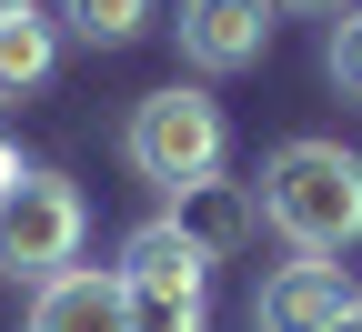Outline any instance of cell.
I'll return each instance as SVG.
<instances>
[{
  "label": "cell",
  "instance_id": "6da1fadb",
  "mask_svg": "<svg viewBox=\"0 0 362 332\" xmlns=\"http://www.w3.org/2000/svg\"><path fill=\"white\" fill-rule=\"evenodd\" d=\"M252 202L302 262H332V252L362 242V151H342V141H282L262 161Z\"/></svg>",
  "mask_w": 362,
  "mask_h": 332
},
{
  "label": "cell",
  "instance_id": "7a4b0ae2",
  "mask_svg": "<svg viewBox=\"0 0 362 332\" xmlns=\"http://www.w3.org/2000/svg\"><path fill=\"white\" fill-rule=\"evenodd\" d=\"M221 101L211 91H151V101H131V121H121V151H131V171L151 181V192H192V181H211L221 171Z\"/></svg>",
  "mask_w": 362,
  "mask_h": 332
},
{
  "label": "cell",
  "instance_id": "9c48e42d",
  "mask_svg": "<svg viewBox=\"0 0 362 332\" xmlns=\"http://www.w3.org/2000/svg\"><path fill=\"white\" fill-rule=\"evenodd\" d=\"M51 61H61V40H51V21H40V11L0 21V91H11V101H21V91H40V81H51Z\"/></svg>",
  "mask_w": 362,
  "mask_h": 332
},
{
  "label": "cell",
  "instance_id": "5b68a950",
  "mask_svg": "<svg viewBox=\"0 0 362 332\" xmlns=\"http://www.w3.org/2000/svg\"><path fill=\"white\" fill-rule=\"evenodd\" d=\"M121 282H131V302H202V282H211V252L192 242V231H181L171 212L161 222H141L121 242V262H111Z\"/></svg>",
  "mask_w": 362,
  "mask_h": 332
},
{
  "label": "cell",
  "instance_id": "3957f363",
  "mask_svg": "<svg viewBox=\"0 0 362 332\" xmlns=\"http://www.w3.org/2000/svg\"><path fill=\"white\" fill-rule=\"evenodd\" d=\"M81 231H90V212H81V192L61 171L21 161V181H0V272H11V282L71 272L81 262Z\"/></svg>",
  "mask_w": 362,
  "mask_h": 332
},
{
  "label": "cell",
  "instance_id": "277c9868",
  "mask_svg": "<svg viewBox=\"0 0 362 332\" xmlns=\"http://www.w3.org/2000/svg\"><path fill=\"white\" fill-rule=\"evenodd\" d=\"M171 30H181L192 71H252L272 51V0H181Z\"/></svg>",
  "mask_w": 362,
  "mask_h": 332
},
{
  "label": "cell",
  "instance_id": "5bb4252c",
  "mask_svg": "<svg viewBox=\"0 0 362 332\" xmlns=\"http://www.w3.org/2000/svg\"><path fill=\"white\" fill-rule=\"evenodd\" d=\"M322 332H362V302H352V312H342V322H322Z\"/></svg>",
  "mask_w": 362,
  "mask_h": 332
},
{
  "label": "cell",
  "instance_id": "7c38bea8",
  "mask_svg": "<svg viewBox=\"0 0 362 332\" xmlns=\"http://www.w3.org/2000/svg\"><path fill=\"white\" fill-rule=\"evenodd\" d=\"M131 332H202V302H131Z\"/></svg>",
  "mask_w": 362,
  "mask_h": 332
},
{
  "label": "cell",
  "instance_id": "52a82bcc",
  "mask_svg": "<svg viewBox=\"0 0 362 332\" xmlns=\"http://www.w3.org/2000/svg\"><path fill=\"white\" fill-rule=\"evenodd\" d=\"M30 332H131V282L101 272V262L30 282Z\"/></svg>",
  "mask_w": 362,
  "mask_h": 332
},
{
  "label": "cell",
  "instance_id": "8992f818",
  "mask_svg": "<svg viewBox=\"0 0 362 332\" xmlns=\"http://www.w3.org/2000/svg\"><path fill=\"white\" fill-rule=\"evenodd\" d=\"M362 302V282L342 272V262H282L252 292V332H322V322H342Z\"/></svg>",
  "mask_w": 362,
  "mask_h": 332
},
{
  "label": "cell",
  "instance_id": "9a60e30c",
  "mask_svg": "<svg viewBox=\"0 0 362 332\" xmlns=\"http://www.w3.org/2000/svg\"><path fill=\"white\" fill-rule=\"evenodd\" d=\"M21 11H30V0H0V21H21Z\"/></svg>",
  "mask_w": 362,
  "mask_h": 332
},
{
  "label": "cell",
  "instance_id": "30bf717a",
  "mask_svg": "<svg viewBox=\"0 0 362 332\" xmlns=\"http://www.w3.org/2000/svg\"><path fill=\"white\" fill-rule=\"evenodd\" d=\"M61 21L90 40V51H121V40L151 30V0H61Z\"/></svg>",
  "mask_w": 362,
  "mask_h": 332
},
{
  "label": "cell",
  "instance_id": "4fadbf2b",
  "mask_svg": "<svg viewBox=\"0 0 362 332\" xmlns=\"http://www.w3.org/2000/svg\"><path fill=\"white\" fill-rule=\"evenodd\" d=\"M272 11H352V0H272Z\"/></svg>",
  "mask_w": 362,
  "mask_h": 332
},
{
  "label": "cell",
  "instance_id": "ba28073f",
  "mask_svg": "<svg viewBox=\"0 0 362 332\" xmlns=\"http://www.w3.org/2000/svg\"><path fill=\"white\" fill-rule=\"evenodd\" d=\"M171 222L221 262L232 242H252V231H262V202L242 192V181H221V171H211V181H192V192H171Z\"/></svg>",
  "mask_w": 362,
  "mask_h": 332
},
{
  "label": "cell",
  "instance_id": "8fae6325",
  "mask_svg": "<svg viewBox=\"0 0 362 332\" xmlns=\"http://www.w3.org/2000/svg\"><path fill=\"white\" fill-rule=\"evenodd\" d=\"M332 81L362 101V11H342V21H332Z\"/></svg>",
  "mask_w": 362,
  "mask_h": 332
}]
</instances>
